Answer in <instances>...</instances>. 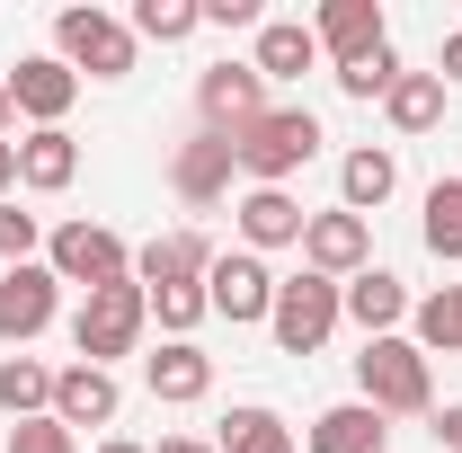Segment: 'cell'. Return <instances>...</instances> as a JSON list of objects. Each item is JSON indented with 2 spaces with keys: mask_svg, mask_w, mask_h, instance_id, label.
I'll return each mask as SVG.
<instances>
[{
  "mask_svg": "<svg viewBox=\"0 0 462 453\" xmlns=\"http://www.w3.org/2000/svg\"><path fill=\"white\" fill-rule=\"evenodd\" d=\"M9 453H80V436H71L62 418H18V436H9Z\"/></svg>",
  "mask_w": 462,
  "mask_h": 453,
  "instance_id": "obj_31",
  "label": "cell"
},
{
  "mask_svg": "<svg viewBox=\"0 0 462 453\" xmlns=\"http://www.w3.org/2000/svg\"><path fill=\"white\" fill-rule=\"evenodd\" d=\"M409 329H418V356H462V284L409 302Z\"/></svg>",
  "mask_w": 462,
  "mask_h": 453,
  "instance_id": "obj_23",
  "label": "cell"
},
{
  "mask_svg": "<svg viewBox=\"0 0 462 453\" xmlns=\"http://www.w3.org/2000/svg\"><path fill=\"white\" fill-rule=\"evenodd\" d=\"M223 453H293V427L276 409H231L223 418Z\"/></svg>",
  "mask_w": 462,
  "mask_h": 453,
  "instance_id": "obj_28",
  "label": "cell"
},
{
  "mask_svg": "<svg viewBox=\"0 0 462 453\" xmlns=\"http://www.w3.org/2000/svg\"><path fill=\"white\" fill-rule=\"evenodd\" d=\"M143 302H152V320H161L170 338H187V329L205 320V284H152Z\"/></svg>",
  "mask_w": 462,
  "mask_h": 453,
  "instance_id": "obj_29",
  "label": "cell"
},
{
  "mask_svg": "<svg viewBox=\"0 0 462 453\" xmlns=\"http://www.w3.org/2000/svg\"><path fill=\"white\" fill-rule=\"evenodd\" d=\"M54 45H62V62L89 71V80H125V71H134V27L107 18V9H62Z\"/></svg>",
  "mask_w": 462,
  "mask_h": 453,
  "instance_id": "obj_5",
  "label": "cell"
},
{
  "mask_svg": "<svg viewBox=\"0 0 462 453\" xmlns=\"http://www.w3.org/2000/svg\"><path fill=\"white\" fill-rule=\"evenodd\" d=\"M383 445H392V427H383L374 400H338V409L311 418V453H383Z\"/></svg>",
  "mask_w": 462,
  "mask_h": 453,
  "instance_id": "obj_19",
  "label": "cell"
},
{
  "mask_svg": "<svg viewBox=\"0 0 462 453\" xmlns=\"http://www.w3.org/2000/svg\"><path fill=\"white\" fill-rule=\"evenodd\" d=\"M125 27H134V45H187L205 27V0H143Z\"/></svg>",
  "mask_w": 462,
  "mask_h": 453,
  "instance_id": "obj_26",
  "label": "cell"
},
{
  "mask_svg": "<svg viewBox=\"0 0 462 453\" xmlns=\"http://www.w3.org/2000/svg\"><path fill=\"white\" fill-rule=\"evenodd\" d=\"M311 152H320V116L311 107H267L249 134H231V161L249 170V187H285Z\"/></svg>",
  "mask_w": 462,
  "mask_h": 453,
  "instance_id": "obj_1",
  "label": "cell"
},
{
  "mask_svg": "<svg viewBox=\"0 0 462 453\" xmlns=\"http://www.w3.org/2000/svg\"><path fill=\"white\" fill-rule=\"evenodd\" d=\"M98 453H152V445H134V436H107V445H98Z\"/></svg>",
  "mask_w": 462,
  "mask_h": 453,
  "instance_id": "obj_38",
  "label": "cell"
},
{
  "mask_svg": "<svg viewBox=\"0 0 462 453\" xmlns=\"http://www.w3.org/2000/svg\"><path fill=\"white\" fill-rule=\"evenodd\" d=\"M231 170H240V161H231V134H196V143H178L170 187L187 196V205H214V196L231 187Z\"/></svg>",
  "mask_w": 462,
  "mask_h": 453,
  "instance_id": "obj_18",
  "label": "cell"
},
{
  "mask_svg": "<svg viewBox=\"0 0 462 453\" xmlns=\"http://www.w3.org/2000/svg\"><path fill=\"white\" fill-rule=\"evenodd\" d=\"M436 436H445V453H462V400L445 409V418H436Z\"/></svg>",
  "mask_w": 462,
  "mask_h": 453,
  "instance_id": "obj_35",
  "label": "cell"
},
{
  "mask_svg": "<svg viewBox=\"0 0 462 453\" xmlns=\"http://www.w3.org/2000/svg\"><path fill=\"white\" fill-rule=\"evenodd\" d=\"M205 311H223L231 329H240V320H267V311H276L267 258H258V249H223V258L205 267Z\"/></svg>",
  "mask_w": 462,
  "mask_h": 453,
  "instance_id": "obj_7",
  "label": "cell"
},
{
  "mask_svg": "<svg viewBox=\"0 0 462 453\" xmlns=\"http://www.w3.org/2000/svg\"><path fill=\"white\" fill-rule=\"evenodd\" d=\"M436 80H445V89H462V27L445 36V54H436Z\"/></svg>",
  "mask_w": 462,
  "mask_h": 453,
  "instance_id": "obj_34",
  "label": "cell"
},
{
  "mask_svg": "<svg viewBox=\"0 0 462 453\" xmlns=\"http://www.w3.org/2000/svg\"><path fill=\"white\" fill-rule=\"evenodd\" d=\"M71 178H80V143H71L62 125H45V134L18 143V187H27V196H62Z\"/></svg>",
  "mask_w": 462,
  "mask_h": 453,
  "instance_id": "obj_20",
  "label": "cell"
},
{
  "mask_svg": "<svg viewBox=\"0 0 462 453\" xmlns=\"http://www.w3.org/2000/svg\"><path fill=\"white\" fill-rule=\"evenodd\" d=\"M338 311L365 329V338H392V329L409 320V284L392 276V267H365V276H346V284H338Z\"/></svg>",
  "mask_w": 462,
  "mask_h": 453,
  "instance_id": "obj_13",
  "label": "cell"
},
{
  "mask_svg": "<svg viewBox=\"0 0 462 453\" xmlns=\"http://www.w3.org/2000/svg\"><path fill=\"white\" fill-rule=\"evenodd\" d=\"M258 80H302V71H311V62H320V36H311V27H302V18H267V27H258Z\"/></svg>",
  "mask_w": 462,
  "mask_h": 453,
  "instance_id": "obj_21",
  "label": "cell"
},
{
  "mask_svg": "<svg viewBox=\"0 0 462 453\" xmlns=\"http://www.w3.org/2000/svg\"><path fill=\"white\" fill-rule=\"evenodd\" d=\"M311 36H320L329 62H365L374 45H392V18H383V0H320Z\"/></svg>",
  "mask_w": 462,
  "mask_h": 453,
  "instance_id": "obj_12",
  "label": "cell"
},
{
  "mask_svg": "<svg viewBox=\"0 0 462 453\" xmlns=\"http://www.w3.org/2000/svg\"><path fill=\"white\" fill-rule=\"evenodd\" d=\"M9 187H18V143H0V205H9Z\"/></svg>",
  "mask_w": 462,
  "mask_h": 453,
  "instance_id": "obj_37",
  "label": "cell"
},
{
  "mask_svg": "<svg viewBox=\"0 0 462 453\" xmlns=\"http://www.w3.org/2000/svg\"><path fill=\"white\" fill-rule=\"evenodd\" d=\"M302 258H311V276H329V284H346V276H365V258H374V231H365V214H311V231H302Z\"/></svg>",
  "mask_w": 462,
  "mask_h": 453,
  "instance_id": "obj_10",
  "label": "cell"
},
{
  "mask_svg": "<svg viewBox=\"0 0 462 453\" xmlns=\"http://www.w3.org/2000/svg\"><path fill=\"white\" fill-rule=\"evenodd\" d=\"M116 409H125V392H116L107 365H62L54 374V418L62 427H116Z\"/></svg>",
  "mask_w": 462,
  "mask_h": 453,
  "instance_id": "obj_14",
  "label": "cell"
},
{
  "mask_svg": "<svg viewBox=\"0 0 462 453\" xmlns=\"http://www.w3.org/2000/svg\"><path fill=\"white\" fill-rule=\"evenodd\" d=\"M71 98H80V71H71L62 54H27L18 71H9V107L36 116V134H45V125H62V116H71Z\"/></svg>",
  "mask_w": 462,
  "mask_h": 453,
  "instance_id": "obj_11",
  "label": "cell"
},
{
  "mask_svg": "<svg viewBox=\"0 0 462 453\" xmlns=\"http://www.w3.org/2000/svg\"><path fill=\"white\" fill-rule=\"evenodd\" d=\"M9 116H18V107H9V80H0V143H9Z\"/></svg>",
  "mask_w": 462,
  "mask_h": 453,
  "instance_id": "obj_39",
  "label": "cell"
},
{
  "mask_svg": "<svg viewBox=\"0 0 462 453\" xmlns=\"http://www.w3.org/2000/svg\"><path fill=\"white\" fill-rule=\"evenodd\" d=\"M152 329V302H143V284H98L80 311H71V347H80V365H116V356H134V338Z\"/></svg>",
  "mask_w": 462,
  "mask_h": 453,
  "instance_id": "obj_3",
  "label": "cell"
},
{
  "mask_svg": "<svg viewBox=\"0 0 462 453\" xmlns=\"http://www.w3.org/2000/svg\"><path fill=\"white\" fill-rule=\"evenodd\" d=\"M54 311H62V276L54 267H36V258H27V267H9V276H0V338H36V329H54Z\"/></svg>",
  "mask_w": 462,
  "mask_h": 453,
  "instance_id": "obj_9",
  "label": "cell"
},
{
  "mask_svg": "<svg viewBox=\"0 0 462 453\" xmlns=\"http://www.w3.org/2000/svg\"><path fill=\"white\" fill-rule=\"evenodd\" d=\"M231 214H240V240H249V249H293V240L311 231V214L293 205L285 187H249Z\"/></svg>",
  "mask_w": 462,
  "mask_h": 453,
  "instance_id": "obj_17",
  "label": "cell"
},
{
  "mask_svg": "<svg viewBox=\"0 0 462 453\" xmlns=\"http://www.w3.org/2000/svg\"><path fill=\"white\" fill-rule=\"evenodd\" d=\"M0 409H9V418H54V365L9 356V365H0Z\"/></svg>",
  "mask_w": 462,
  "mask_h": 453,
  "instance_id": "obj_25",
  "label": "cell"
},
{
  "mask_svg": "<svg viewBox=\"0 0 462 453\" xmlns=\"http://www.w3.org/2000/svg\"><path fill=\"white\" fill-rule=\"evenodd\" d=\"M346 311H338V284L329 276H276V311H267V329H276V347L285 356H320L329 347V329H338Z\"/></svg>",
  "mask_w": 462,
  "mask_h": 453,
  "instance_id": "obj_4",
  "label": "cell"
},
{
  "mask_svg": "<svg viewBox=\"0 0 462 453\" xmlns=\"http://www.w3.org/2000/svg\"><path fill=\"white\" fill-rule=\"evenodd\" d=\"M392 187H401V161H392L383 143H365V152H346V161H338V196H346V214H374V205H392Z\"/></svg>",
  "mask_w": 462,
  "mask_h": 453,
  "instance_id": "obj_22",
  "label": "cell"
},
{
  "mask_svg": "<svg viewBox=\"0 0 462 453\" xmlns=\"http://www.w3.org/2000/svg\"><path fill=\"white\" fill-rule=\"evenodd\" d=\"M143 383H152V400H170V409H187V400L214 392V356L196 338H170L161 356H143Z\"/></svg>",
  "mask_w": 462,
  "mask_h": 453,
  "instance_id": "obj_16",
  "label": "cell"
},
{
  "mask_svg": "<svg viewBox=\"0 0 462 453\" xmlns=\"http://www.w3.org/2000/svg\"><path fill=\"white\" fill-rule=\"evenodd\" d=\"M383 116H392L401 134L445 125V80H436V71H401V80H392V98H383Z\"/></svg>",
  "mask_w": 462,
  "mask_h": 453,
  "instance_id": "obj_24",
  "label": "cell"
},
{
  "mask_svg": "<svg viewBox=\"0 0 462 453\" xmlns=\"http://www.w3.org/2000/svg\"><path fill=\"white\" fill-rule=\"evenodd\" d=\"M196 107H205V134H249V125L267 116L258 62H214V71L196 80Z\"/></svg>",
  "mask_w": 462,
  "mask_h": 453,
  "instance_id": "obj_8",
  "label": "cell"
},
{
  "mask_svg": "<svg viewBox=\"0 0 462 453\" xmlns=\"http://www.w3.org/2000/svg\"><path fill=\"white\" fill-rule=\"evenodd\" d=\"M223 249L205 240V231H161L143 258H134V284L152 293V284H205V267H214Z\"/></svg>",
  "mask_w": 462,
  "mask_h": 453,
  "instance_id": "obj_15",
  "label": "cell"
},
{
  "mask_svg": "<svg viewBox=\"0 0 462 453\" xmlns=\"http://www.w3.org/2000/svg\"><path fill=\"white\" fill-rule=\"evenodd\" d=\"M427 249H436V258H445V267H462V178H436V187H427Z\"/></svg>",
  "mask_w": 462,
  "mask_h": 453,
  "instance_id": "obj_27",
  "label": "cell"
},
{
  "mask_svg": "<svg viewBox=\"0 0 462 453\" xmlns=\"http://www.w3.org/2000/svg\"><path fill=\"white\" fill-rule=\"evenodd\" d=\"M205 27H267L258 0H205Z\"/></svg>",
  "mask_w": 462,
  "mask_h": 453,
  "instance_id": "obj_33",
  "label": "cell"
},
{
  "mask_svg": "<svg viewBox=\"0 0 462 453\" xmlns=\"http://www.w3.org/2000/svg\"><path fill=\"white\" fill-rule=\"evenodd\" d=\"M27 249H36V214L0 205V258H9V267H27Z\"/></svg>",
  "mask_w": 462,
  "mask_h": 453,
  "instance_id": "obj_32",
  "label": "cell"
},
{
  "mask_svg": "<svg viewBox=\"0 0 462 453\" xmlns=\"http://www.w3.org/2000/svg\"><path fill=\"white\" fill-rule=\"evenodd\" d=\"M356 392L374 400L383 418H418V409H436V374H427L418 338H365V356H356Z\"/></svg>",
  "mask_w": 462,
  "mask_h": 453,
  "instance_id": "obj_2",
  "label": "cell"
},
{
  "mask_svg": "<svg viewBox=\"0 0 462 453\" xmlns=\"http://www.w3.org/2000/svg\"><path fill=\"white\" fill-rule=\"evenodd\" d=\"M392 80H401V54H392V45H374L365 62H338V89H346V98H392Z\"/></svg>",
  "mask_w": 462,
  "mask_h": 453,
  "instance_id": "obj_30",
  "label": "cell"
},
{
  "mask_svg": "<svg viewBox=\"0 0 462 453\" xmlns=\"http://www.w3.org/2000/svg\"><path fill=\"white\" fill-rule=\"evenodd\" d=\"M152 453H223V445H205V436H161Z\"/></svg>",
  "mask_w": 462,
  "mask_h": 453,
  "instance_id": "obj_36",
  "label": "cell"
},
{
  "mask_svg": "<svg viewBox=\"0 0 462 453\" xmlns=\"http://www.w3.org/2000/svg\"><path fill=\"white\" fill-rule=\"evenodd\" d=\"M45 249H54L45 267H54L62 284H89V293H98V284H125V276H134V258H125V240H116L107 223H62Z\"/></svg>",
  "mask_w": 462,
  "mask_h": 453,
  "instance_id": "obj_6",
  "label": "cell"
}]
</instances>
